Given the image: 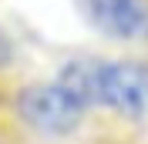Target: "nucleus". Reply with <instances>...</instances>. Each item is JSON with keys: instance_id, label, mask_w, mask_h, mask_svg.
I'll use <instances>...</instances> for the list:
<instances>
[{"instance_id": "nucleus-1", "label": "nucleus", "mask_w": 148, "mask_h": 144, "mask_svg": "<svg viewBox=\"0 0 148 144\" xmlns=\"http://www.w3.org/2000/svg\"><path fill=\"white\" fill-rule=\"evenodd\" d=\"M54 81L91 111H108L121 121L148 117V60L77 54L57 67Z\"/></svg>"}, {"instance_id": "nucleus-2", "label": "nucleus", "mask_w": 148, "mask_h": 144, "mask_svg": "<svg viewBox=\"0 0 148 144\" xmlns=\"http://www.w3.org/2000/svg\"><path fill=\"white\" fill-rule=\"evenodd\" d=\"M14 117L40 137H71L84 124L88 111L51 77L14 90Z\"/></svg>"}, {"instance_id": "nucleus-3", "label": "nucleus", "mask_w": 148, "mask_h": 144, "mask_svg": "<svg viewBox=\"0 0 148 144\" xmlns=\"http://www.w3.org/2000/svg\"><path fill=\"white\" fill-rule=\"evenodd\" d=\"M84 24L114 44H148V0H77Z\"/></svg>"}, {"instance_id": "nucleus-4", "label": "nucleus", "mask_w": 148, "mask_h": 144, "mask_svg": "<svg viewBox=\"0 0 148 144\" xmlns=\"http://www.w3.org/2000/svg\"><path fill=\"white\" fill-rule=\"evenodd\" d=\"M17 60V47H14V37L0 27V71H10Z\"/></svg>"}]
</instances>
